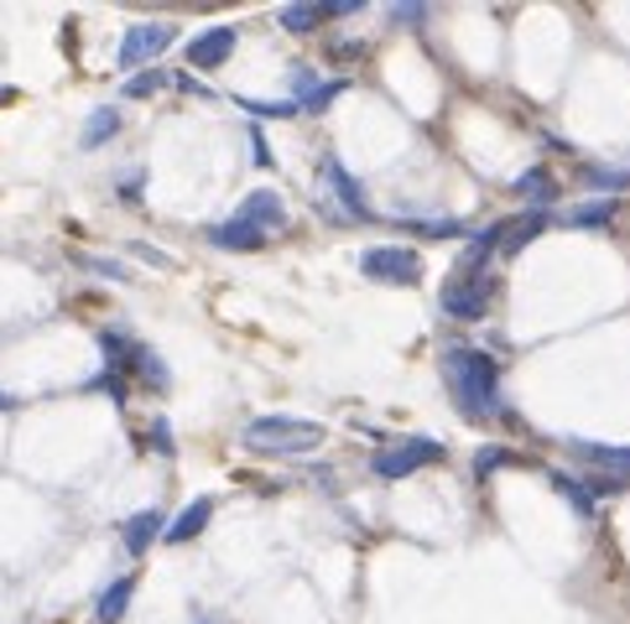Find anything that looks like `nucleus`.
Masks as SVG:
<instances>
[{"label":"nucleus","mask_w":630,"mask_h":624,"mask_svg":"<svg viewBox=\"0 0 630 624\" xmlns=\"http://www.w3.org/2000/svg\"><path fill=\"white\" fill-rule=\"evenodd\" d=\"M573 453H578V458H589L594 468H615L620 479L630 473V448H610V443H573Z\"/></svg>","instance_id":"a211bd4d"},{"label":"nucleus","mask_w":630,"mask_h":624,"mask_svg":"<svg viewBox=\"0 0 630 624\" xmlns=\"http://www.w3.org/2000/svg\"><path fill=\"white\" fill-rule=\"evenodd\" d=\"M131 593H136V578H115V583L95 599V620L99 624H120L125 620V609H131Z\"/></svg>","instance_id":"4468645a"},{"label":"nucleus","mask_w":630,"mask_h":624,"mask_svg":"<svg viewBox=\"0 0 630 624\" xmlns=\"http://www.w3.org/2000/svg\"><path fill=\"white\" fill-rule=\"evenodd\" d=\"M162 83H173L162 68H141V74L125 78V89H120V94H125V99H146V94H157Z\"/></svg>","instance_id":"4be33fe9"},{"label":"nucleus","mask_w":630,"mask_h":624,"mask_svg":"<svg viewBox=\"0 0 630 624\" xmlns=\"http://www.w3.org/2000/svg\"><path fill=\"white\" fill-rule=\"evenodd\" d=\"M131 250H136L141 260H152V266H162V271H167V266H173V260H167V255H162V250H152V245H131Z\"/></svg>","instance_id":"2f4dec72"},{"label":"nucleus","mask_w":630,"mask_h":624,"mask_svg":"<svg viewBox=\"0 0 630 624\" xmlns=\"http://www.w3.org/2000/svg\"><path fill=\"white\" fill-rule=\"evenodd\" d=\"M162 531H167V515L152 505V510H141V515H131V521H120V542H125L131 557H141L146 546L162 542Z\"/></svg>","instance_id":"9b49d317"},{"label":"nucleus","mask_w":630,"mask_h":624,"mask_svg":"<svg viewBox=\"0 0 630 624\" xmlns=\"http://www.w3.org/2000/svg\"><path fill=\"white\" fill-rule=\"evenodd\" d=\"M344 89H350V78H329V83H323V89H318V94L308 99L302 110H308V115H323V110H329V104H334V99L344 94Z\"/></svg>","instance_id":"393cba45"},{"label":"nucleus","mask_w":630,"mask_h":624,"mask_svg":"<svg viewBox=\"0 0 630 624\" xmlns=\"http://www.w3.org/2000/svg\"><path fill=\"white\" fill-rule=\"evenodd\" d=\"M318 89H323V83H318V74H313V68H292V94H297V110H302V104H308V99H313Z\"/></svg>","instance_id":"a878e982"},{"label":"nucleus","mask_w":630,"mask_h":624,"mask_svg":"<svg viewBox=\"0 0 630 624\" xmlns=\"http://www.w3.org/2000/svg\"><path fill=\"white\" fill-rule=\"evenodd\" d=\"M235 219H245V224H256L261 234L287 230V198L276 193V188H256V193H245V203L235 209Z\"/></svg>","instance_id":"6e6552de"},{"label":"nucleus","mask_w":630,"mask_h":624,"mask_svg":"<svg viewBox=\"0 0 630 624\" xmlns=\"http://www.w3.org/2000/svg\"><path fill=\"white\" fill-rule=\"evenodd\" d=\"M173 83H178V89H188V94H214V89H203V83H198L194 74H178Z\"/></svg>","instance_id":"473e14b6"},{"label":"nucleus","mask_w":630,"mask_h":624,"mask_svg":"<svg viewBox=\"0 0 630 624\" xmlns=\"http://www.w3.org/2000/svg\"><path fill=\"white\" fill-rule=\"evenodd\" d=\"M203 239H209V245H219V250H261V245H266V234L256 230V224H245V219H224V224H209V230H203Z\"/></svg>","instance_id":"f8f14e48"},{"label":"nucleus","mask_w":630,"mask_h":624,"mask_svg":"<svg viewBox=\"0 0 630 624\" xmlns=\"http://www.w3.org/2000/svg\"><path fill=\"white\" fill-rule=\"evenodd\" d=\"M584 188L589 193H620V188H630V167H589Z\"/></svg>","instance_id":"412c9836"},{"label":"nucleus","mask_w":630,"mask_h":624,"mask_svg":"<svg viewBox=\"0 0 630 624\" xmlns=\"http://www.w3.org/2000/svg\"><path fill=\"white\" fill-rule=\"evenodd\" d=\"M511 193L527 198V203H537V209H548L552 198H557V182H552L548 167H532V172H521V177L511 182Z\"/></svg>","instance_id":"2eb2a0df"},{"label":"nucleus","mask_w":630,"mask_h":624,"mask_svg":"<svg viewBox=\"0 0 630 624\" xmlns=\"http://www.w3.org/2000/svg\"><path fill=\"white\" fill-rule=\"evenodd\" d=\"M360 271L371 281H386V287H417L422 281V255L412 245H375V250L360 255Z\"/></svg>","instance_id":"0eeeda50"},{"label":"nucleus","mask_w":630,"mask_h":624,"mask_svg":"<svg viewBox=\"0 0 630 624\" xmlns=\"http://www.w3.org/2000/svg\"><path fill=\"white\" fill-rule=\"evenodd\" d=\"M438 370H443V390L458 416H469V422L500 416V359L495 354L474 349V344H453V349H443Z\"/></svg>","instance_id":"f257e3e1"},{"label":"nucleus","mask_w":630,"mask_h":624,"mask_svg":"<svg viewBox=\"0 0 630 624\" xmlns=\"http://www.w3.org/2000/svg\"><path fill=\"white\" fill-rule=\"evenodd\" d=\"M125 370H136L152 390H167V386H173V375H167V365H162V359H157L152 349H146V344H131V354H125Z\"/></svg>","instance_id":"dca6fc26"},{"label":"nucleus","mask_w":630,"mask_h":624,"mask_svg":"<svg viewBox=\"0 0 630 624\" xmlns=\"http://www.w3.org/2000/svg\"><path fill=\"white\" fill-rule=\"evenodd\" d=\"M422 16H428V11H422V0H401V5H396V21H407V26L422 21Z\"/></svg>","instance_id":"7c9ffc66"},{"label":"nucleus","mask_w":630,"mask_h":624,"mask_svg":"<svg viewBox=\"0 0 630 624\" xmlns=\"http://www.w3.org/2000/svg\"><path fill=\"white\" fill-rule=\"evenodd\" d=\"M0 411H16V395H5V390H0Z\"/></svg>","instance_id":"72a5a7b5"},{"label":"nucleus","mask_w":630,"mask_h":624,"mask_svg":"<svg viewBox=\"0 0 630 624\" xmlns=\"http://www.w3.org/2000/svg\"><path fill=\"white\" fill-rule=\"evenodd\" d=\"M490 297H495V281L490 276H474V271H453L438 292V308L449 312L453 323H479L490 312Z\"/></svg>","instance_id":"20e7f679"},{"label":"nucleus","mask_w":630,"mask_h":624,"mask_svg":"<svg viewBox=\"0 0 630 624\" xmlns=\"http://www.w3.org/2000/svg\"><path fill=\"white\" fill-rule=\"evenodd\" d=\"M548 479H552V489H557V494H563V500H568L573 510H578V515H594V510H599V505H594V500H589V489L578 484L573 473H557V468H552Z\"/></svg>","instance_id":"aec40b11"},{"label":"nucleus","mask_w":630,"mask_h":624,"mask_svg":"<svg viewBox=\"0 0 630 624\" xmlns=\"http://www.w3.org/2000/svg\"><path fill=\"white\" fill-rule=\"evenodd\" d=\"M276 21H281L287 32H313L318 21H323V0H318V5H287Z\"/></svg>","instance_id":"5701e85b"},{"label":"nucleus","mask_w":630,"mask_h":624,"mask_svg":"<svg viewBox=\"0 0 630 624\" xmlns=\"http://www.w3.org/2000/svg\"><path fill=\"white\" fill-rule=\"evenodd\" d=\"M401 224H412L417 234H433V239H443V234H458V230H464L458 219H401Z\"/></svg>","instance_id":"bb28decb"},{"label":"nucleus","mask_w":630,"mask_h":624,"mask_svg":"<svg viewBox=\"0 0 630 624\" xmlns=\"http://www.w3.org/2000/svg\"><path fill=\"white\" fill-rule=\"evenodd\" d=\"M251 152H256V161H261V167H266V172H272V167H276V156H272V146H266V136H261L256 125H251Z\"/></svg>","instance_id":"c85d7f7f"},{"label":"nucleus","mask_w":630,"mask_h":624,"mask_svg":"<svg viewBox=\"0 0 630 624\" xmlns=\"http://www.w3.org/2000/svg\"><path fill=\"white\" fill-rule=\"evenodd\" d=\"M365 0H323V16H355Z\"/></svg>","instance_id":"c756f323"},{"label":"nucleus","mask_w":630,"mask_h":624,"mask_svg":"<svg viewBox=\"0 0 630 624\" xmlns=\"http://www.w3.org/2000/svg\"><path fill=\"white\" fill-rule=\"evenodd\" d=\"M548 230V209H532V214L521 219V230H506V239H500V255H516V250H527V245H532L537 234Z\"/></svg>","instance_id":"6ab92c4d"},{"label":"nucleus","mask_w":630,"mask_h":624,"mask_svg":"<svg viewBox=\"0 0 630 624\" xmlns=\"http://www.w3.org/2000/svg\"><path fill=\"white\" fill-rule=\"evenodd\" d=\"M209 521H214V500L209 494H198L188 510H178L173 521H167V531H162V542L167 546H183V542H198L203 531H209Z\"/></svg>","instance_id":"9d476101"},{"label":"nucleus","mask_w":630,"mask_h":624,"mask_svg":"<svg viewBox=\"0 0 630 624\" xmlns=\"http://www.w3.org/2000/svg\"><path fill=\"white\" fill-rule=\"evenodd\" d=\"M443 443L438 437H401V443H391V448H380L371 458V473L375 479H407V473H417V468H428L443 458Z\"/></svg>","instance_id":"423d86ee"},{"label":"nucleus","mask_w":630,"mask_h":624,"mask_svg":"<svg viewBox=\"0 0 630 624\" xmlns=\"http://www.w3.org/2000/svg\"><path fill=\"white\" fill-rule=\"evenodd\" d=\"M506 464H516V453L511 448H500V443H490V448H479L474 453V479H485V473H495V468H506Z\"/></svg>","instance_id":"b1692460"},{"label":"nucleus","mask_w":630,"mask_h":624,"mask_svg":"<svg viewBox=\"0 0 630 624\" xmlns=\"http://www.w3.org/2000/svg\"><path fill=\"white\" fill-rule=\"evenodd\" d=\"M173 42H178V26H173V21H141V26H131V32L120 37L115 58L125 74H141V68H152Z\"/></svg>","instance_id":"39448f33"},{"label":"nucleus","mask_w":630,"mask_h":624,"mask_svg":"<svg viewBox=\"0 0 630 624\" xmlns=\"http://www.w3.org/2000/svg\"><path fill=\"white\" fill-rule=\"evenodd\" d=\"M620 214V198H589V203H573L557 214V224H568V230H599V224H610Z\"/></svg>","instance_id":"ddd939ff"},{"label":"nucleus","mask_w":630,"mask_h":624,"mask_svg":"<svg viewBox=\"0 0 630 624\" xmlns=\"http://www.w3.org/2000/svg\"><path fill=\"white\" fill-rule=\"evenodd\" d=\"M230 53H235V26H209V32H198V37L183 47V58L194 63V68H219Z\"/></svg>","instance_id":"1a4fd4ad"},{"label":"nucleus","mask_w":630,"mask_h":624,"mask_svg":"<svg viewBox=\"0 0 630 624\" xmlns=\"http://www.w3.org/2000/svg\"><path fill=\"white\" fill-rule=\"evenodd\" d=\"M120 136V110L115 104H99L95 115L84 120V146H89V152H95V146H104V141H115Z\"/></svg>","instance_id":"f3484780"},{"label":"nucleus","mask_w":630,"mask_h":624,"mask_svg":"<svg viewBox=\"0 0 630 624\" xmlns=\"http://www.w3.org/2000/svg\"><path fill=\"white\" fill-rule=\"evenodd\" d=\"M318 182H323V209H329L334 224H350V219H375L371 203H365V188L344 172V161H339V156H323Z\"/></svg>","instance_id":"7ed1b4c3"},{"label":"nucleus","mask_w":630,"mask_h":624,"mask_svg":"<svg viewBox=\"0 0 630 624\" xmlns=\"http://www.w3.org/2000/svg\"><path fill=\"white\" fill-rule=\"evenodd\" d=\"M240 443L251 453H266V458H297V453H313L329 443V427L323 422H308V416H256L245 422Z\"/></svg>","instance_id":"f03ea898"},{"label":"nucleus","mask_w":630,"mask_h":624,"mask_svg":"<svg viewBox=\"0 0 630 624\" xmlns=\"http://www.w3.org/2000/svg\"><path fill=\"white\" fill-rule=\"evenodd\" d=\"M152 448H157L162 458H173V427H167L162 416H157V422H152Z\"/></svg>","instance_id":"cd10ccee"}]
</instances>
